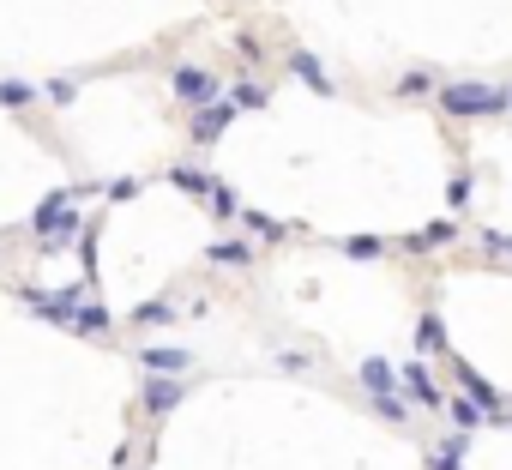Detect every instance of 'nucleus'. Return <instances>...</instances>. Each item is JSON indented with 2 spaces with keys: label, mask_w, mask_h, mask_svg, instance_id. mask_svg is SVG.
<instances>
[{
  "label": "nucleus",
  "mask_w": 512,
  "mask_h": 470,
  "mask_svg": "<svg viewBox=\"0 0 512 470\" xmlns=\"http://www.w3.org/2000/svg\"><path fill=\"white\" fill-rule=\"evenodd\" d=\"M169 181H175L181 193H199V199H211V187H217V181H211L205 169H193V163H175V169H169Z\"/></svg>",
  "instance_id": "obj_15"
},
{
  "label": "nucleus",
  "mask_w": 512,
  "mask_h": 470,
  "mask_svg": "<svg viewBox=\"0 0 512 470\" xmlns=\"http://www.w3.org/2000/svg\"><path fill=\"white\" fill-rule=\"evenodd\" d=\"M446 410H452V422H458V434H470L476 422H488V410H482L476 398H446Z\"/></svg>",
  "instance_id": "obj_16"
},
{
  "label": "nucleus",
  "mask_w": 512,
  "mask_h": 470,
  "mask_svg": "<svg viewBox=\"0 0 512 470\" xmlns=\"http://www.w3.org/2000/svg\"><path fill=\"white\" fill-rule=\"evenodd\" d=\"M362 386H368V398H404V380H398V368L386 362V356H362Z\"/></svg>",
  "instance_id": "obj_6"
},
{
  "label": "nucleus",
  "mask_w": 512,
  "mask_h": 470,
  "mask_svg": "<svg viewBox=\"0 0 512 470\" xmlns=\"http://www.w3.org/2000/svg\"><path fill=\"white\" fill-rule=\"evenodd\" d=\"M169 85H175V97L181 103H193V109H205V103H217L223 91H217V79L205 73V67H175L169 73Z\"/></svg>",
  "instance_id": "obj_4"
},
{
  "label": "nucleus",
  "mask_w": 512,
  "mask_h": 470,
  "mask_svg": "<svg viewBox=\"0 0 512 470\" xmlns=\"http://www.w3.org/2000/svg\"><path fill=\"white\" fill-rule=\"evenodd\" d=\"M163 320H175V302H139L133 308V326H163Z\"/></svg>",
  "instance_id": "obj_18"
},
{
  "label": "nucleus",
  "mask_w": 512,
  "mask_h": 470,
  "mask_svg": "<svg viewBox=\"0 0 512 470\" xmlns=\"http://www.w3.org/2000/svg\"><path fill=\"white\" fill-rule=\"evenodd\" d=\"M440 109L458 115V121H476V115L512 109V91H500V85H488V79H458V85H440Z\"/></svg>",
  "instance_id": "obj_2"
},
{
  "label": "nucleus",
  "mask_w": 512,
  "mask_h": 470,
  "mask_svg": "<svg viewBox=\"0 0 512 470\" xmlns=\"http://www.w3.org/2000/svg\"><path fill=\"white\" fill-rule=\"evenodd\" d=\"M235 115H241V109H235V103H229V91H223L217 103H205V109L193 115V139H199V145H217V139H223V127H229Z\"/></svg>",
  "instance_id": "obj_5"
},
{
  "label": "nucleus",
  "mask_w": 512,
  "mask_h": 470,
  "mask_svg": "<svg viewBox=\"0 0 512 470\" xmlns=\"http://www.w3.org/2000/svg\"><path fill=\"white\" fill-rule=\"evenodd\" d=\"M247 229H253V235H266V242H278V235H284V223L266 217V211H247Z\"/></svg>",
  "instance_id": "obj_21"
},
{
  "label": "nucleus",
  "mask_w": 512,
  "mask_h": 470,
  "mask_svg": "<svg viewBox=\"0 0 512 470\" xmlns=\"http://www.w3.org/2000/svg\"><path fill=\"white\" fill-rule=\"evenodd\" d=\"M446 205H452V211H464V205H470V175H452V187H446Z\"/></svg>",
  "instance_id": "obj_24"
},
{
  "label": "nucleus",
  "mask_w": 512,
  "mask_h": 470,
  "mask_svg": "<svg viewBox=\"0 0 512 470\" xmlns=\"http://www.w3.org/2000/svg\"><path fill=\"white\" fill-rule=\"evenodd\" d=\"M464 452H470V434H446V440L428 452V470H464Z\"/></svg>",
  "instance_id": "obj_13"
},
{
  "label": "nucleus",
  "mask_w": 512,
  "mask_h": 470,
  "mask_svg": "<svg viewBox=\"0 0 512 470\" xmlns=\"http://www.w3.org/2000/svg\"><path fill=\"white\" fill-rule=\"evenodd\" d=\"M446 242H452V223H446V217H440V223H428V229L416 235V248H446Z\"/></svg>",
  "instance_id": "obj_22"
},
{
  "label": "nucleus",
  "mask_w": 512,
  "mask_h": 470,
  "mask_svg": "<svg viewBox=\"0 0 512 470\" xmlns=\"http://www.w3.org/2000/svg\"><path fill=\"white\" fill-rule=\"evenodd\" d=\"M398 380H404V392H410V398H416L422 410H440V404H446V392L434 386L428 362H404V368H398Z\"/></svg>",
  "instance_id": "obj_7"
},
{
  "label": "nucleus",
  "mask_w": 512,
  "mask_h": 470,
  "mask_svg": "<svg viewBox=\"0 0 512 470\" xmlns=\"http://www.w3.org/2000/svg\"><path fill=\"white\" fill-rule=\"evenodd\" d=\"M458 380H464V392H470V398H476V404H482L488 416H500V392H494V386H488V380H482V374H476L470 362H458Z\"/></svg>",
  "instance_id": "obj_14"
},
{
  "label": "nucleus",
  "mask_w": 512,
  "mask_h": 470,
  "mask_svg": "<svg viewBox=\"0 0 512 470\" xmlns=\"http://www.w3.org/2000/svg\"><path fill=\"white\" fill-rule=\"evenodd\" d=\"M290 73H296V79H302L308 91H320V97H332V73L320 67V55H308V49H296V55H290Z\"/></svg>",
  "instance_id": "obj_10"
},
{
  "label": "nucleus",
  "mask_w": 512,
  "mask_h": 470,
  "mask_svg": "<svg viewBox=\"0 0 512 470\" xmlns=\"http://www.w3.org/2000/svg\"><path fill=\"white\" fill-rule=\"evenodd\" d=\"M398 91H404V97H410V91H428V73H404V79H398Z\"/></svg>",
  "instance_id": "obj_27"
},
{
  "label": "nucleus",
  "mask_w": 512,
  "mask_h": 470,
  "mask_svg": "<svg viewBox=\"0 0 512 470\" xmlns=\"http://www.w3.org/2000/svg\"><path fill=\"white\" fill-rule=\"evenodd\" d=\"M344 254H350V260H380V242H374V235H350Z\"/></svg>",
  "instance_id": "obj_23"
},
{
  "label": "nucleus",
  "mask_w": 512,
  "mask_h": 470,
  "mask_svg": "<svg viewBox=\"0 0 512 470\" xmlns=\"http://www.w3.org/2000/svg\"><path fill=\"white\" fill-rule=\"evenodd\" d=\"M37 320H55L67 332H85V338H103L109 332V308H97L91 290H25L19 296Z\"/></svg>",
  "instance_id": "obj_1"
},
{
  "label": "nucleus",
  "mask_w": 512,
  "mask_h": 470,
  "mask_svg": "<svg viewBox=\"0 0 512 470\" xmlns=\"http://www.w3.org/2000/svg\"><path fill=\"white\" fill-rule=\"evenodd\" d=\"M229 103H235V109H266V85H235Z\"/></svg>",
  "instance_id": "obj_20"
},
{
  "label": "nucleus",
  "mask_w": 512,
  "mask_h": 470,
  "mask_svg": "<svg viewBox=\"0 0 512 470\" xmlns=\"http://www.w3.org/2000/svg\"><path fill=\"white\" fill-rule=\"evenodd\" d=\"M211 266H253V242H241V235H223V242L205 248Z\"/></svg>",
  "instance_id": "obj_12"
},
{
  "label": "nucleus",
  "mask_w": 512,
  "mask_h": 470,
  "mask_svg": "<svg viewBox=\"0 0 512 470\" xmlns=\"http://www.w3.org/2000/svg\"><path fill=\"white\" fill-rule=\"evenodd\" d=\"M31 229L37 235H55V242H61V235H79V193H49L37 211H31Z\"/></svg>",
  "instance_id": "obj_3"
},
{
  "label": "nucleus",
  "mask_w": 512,
  "mask_h": 470,
  "mask_svg": "<svg viewBox=\"0 0 512 470\" xmlns=\"http://www.w3.org/2000/svg\"><path fill=\"white\" fill-rule=\"evenodd\" d=\"M506 254H512V242H506Z\"/></svg>",
  "instance_id": "obj_28"
},
{
  "label": "nucleus",
  "mask_w": 512,
  "mask_h": 470,
  "mask_svg": "<svg viewBox=\"0 0 512 470\" xmlns=\"http://www.w3.org/2000/svg\"><path fill=\"white\" fill-rule=\"evenodd\" d=\"M374 410H380L386 422H404V416H410V404H404V398H374Z\"/></svg>",
  "instance_id": "obj_25"
},
{
  "label": "nucleus",
  "mask_w": 512,
  "mask_h": 470,
  "mask_svg": "<svg viewBox=\"0 0 512 470\" xmlns=\"http://www.w3.org/2000/svg\"><path fill=\"white\" fill-rule=\"evenodd\" d=\"M43 91L37 85H25V79H0V103H37Z\"/></svg>",
  "instance_id": "obj_19"
},
{
  "label": "nucleus",
  "mask_w": 512,
  "mask_h": 470,
  "mask_svg": "<svg viewBox=\"0 0 512 470\" xmlns=\"http://www.w3.org/2000/svg\"><path fill=\"white\" fill-rule=\"evenodd\" d=\"M205 211H211V217H241L235 187H223V181H217V187H211V199H205Z\"/></svg>",
  "instance_id": "obj_17"
},
{
  "label": "nucleus",
  "mask_w": 512,
  "mask_h": 470,
  "mask_svg": "<svg viewBox=\"0 0 512 470\" xmlns=\"http://www.w3.org/2000/svg\"><path fill=\"white\" fill-rule=\"evenodd\" d=\"M103 193H109V199H133V193H139V181H133V175H127V181H109V187H103Z\"/></svg>",
  "instance_id": "obj_26"
},
{
  "label": "nucleus",
  "mask_w": 512,
  "mask_h": 470,
  "mask_svg": "<svg viewBox=\"0 0 512 470\" xmlns=\"http://www.w3.org/2000/svg\"><path fill=\"white\" fill-rule=\"evenodd\" d=\"M428 356H446V326H440L434 308L416 320V362H428Z\"/></svg>",
  "instance_id": "obj_11"
},
{
  "label": "nucleus",
  "mask_w": 512,
  "mask_h": 470,
  "mask_svg": "<svg viewBox=\"0 0 512 470\" xmlns=\"http://www.w3.org/2000/svg\"><path fill=\"white\" fill-rule=\"evenodd\" d=\"M139 362H145V374H169V380H181V368L193 362V350H175V344H151V350H139Z\"/></svg>",
  "instance_id": "obj_8"
},
{
  "label": "nucleus",
  "mask_w": 512,
  "mask_h": 470,
  "mask_svg": "<svg viewBox=\"0 0 512 470\" xmlns=\"http://www.w3.org/2000/svg\"><path fill=\"white\" fill-rule=\"evenodd\" d=\"M181 398H187L181 380H169V374H151V380H145V410H151V416H169Z\"/></svg>",
  "instance_id": "obj_9"
}]
</instances>
